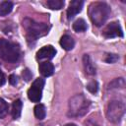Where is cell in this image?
I'll return each mask as SVG.
<instances>
[{
  "mask_svg": "<svg viewBox=\"0 0 126 126\" xmlns=\"http://www.w3.org/2000/svg\"><path fill=\"white\" fill-rule=\"evenodd\" d=\"M110 15V7L104 2H94L89 7L91 21L96 27L102 26Z\"/></svg>",
  "mask_w": 126,
  "mask_h": 126,
  "instance_id": "1",
  "label": "cell"
},
{
  "mask_svg": "<svg viewBox=\"0 0 126 126\" xmlns=\"http://www.w3.org/2000/svg\"><path fill=\"white\" fill-rule=\"evenodd\" d=\"M21 50L18 44L9 41L8 39L0 38V57L10 63H15L19 60Z\"/></svg>",
  "mask_w": 126,
  "mask_h": 126,
  "instance_id": "2",
  "label": "cell"
},
{
  "mask_svg": "<svg viewBox=\"0 0 126 126\" xmlns=\"http://www.w3.org/2000/svg\"><path fill=\"white\" fill-rule=\"evenodd\" d=\"M90 106V101L82 94H77L73 96L69 101L68 115L71 117L82 116L88 112Z\"/></svg>",
  "mask_w": 126,
  "mask_h": 126,
  "instance_id": "3",
  "label": "cell"
},
{
  "mask_svg": "<svg viewBox=\"0 0 126 126\" xmlns=\"http://www.w3.org/2000/svg\"><path fill=\"white\" fill-rule=\"evenodd\" d=\"M23 26L25 27L28 36L30 38H37L40 37L48 32V27L47 25L43 23H37L31 19H25L23 22Z\"/></svg>",
  "mask_w": 126,
  "mask_h": 126,
  "instance_id": "4",
  "label": "cell"
},
{
  "mask_svg": "<svg viewBox=\"0 0 126 126\" xmlns=\"http://www.w3.org/2000/svg\"><path fill=\"white\" fill-rule=\"evenodd\" d=\"M125 112V104L119 100H112L108 103L106 116L111 122H118Z\"/></svg>",
  "mask_w": 126,
  "mask_h": 126,
  "instance_id": "5",
  "label": "cell"
},
{
  "mask_svg": "<svg viewBox=\"0 0 126 126\" xmlns=\"http://www.w3.org/2000/svg\"><path fill=\"white\" fill-rule=\"evenodd\" d=\"M44 87V80L37 78L33 81L32 87L28 91V97L32 102H39L42 96V89Z\"/></svg>",
  "mask_w": 126,
  "mask_h": 126,
  "instance_id": "6",
  "label": "cell"
},
{
  "mask_svg": "<svg viewBox=\"0 0 126 126\" xmlns=\"http://www.w3.org/2000/svg\"><path fill=\"white\" fill-rule=\"evenodd\" d=\"M103 35L106 38H112L117 36H123L122 29L118 22H112L106 26L103 31Z\"/></svg>",
  "mask_w": 126,
  "mask_h": 126,
  "instance_id": "7",
  "label": "cell"
},
{
  "mask_svg": "<svg viewBox=\"0 0 126 126\" xmlns=\"http://www.w3.org/2000/svg\"><path fill=\"white\" fill-rule=\"evenodd\" d=\"M84 5V1L82 0H73L69 4V8L67 9V18L70 20L74 18L77 14H79L82 11Z\"/></svg>",
  "mask_w": 126,
  "mask_h": 126,
  "instance_id": "8",
  "label": "cell"
},
{
  "mask_svg": "<svg viewBox=\"0 0 126 126\" xmlns=\"http://www.w3.org/2000/svg\"><path fill=\"white\" fill-rule=\"evenodd\" d=\"M56 54V50L52 45L41 47L36 52V59H52Z\"/></svg>",
  "mask_w": 126,
  "mask_h": 126,
  "instance_id": "9",
  "label": "cell"
},
{
  "mask_svg": "<svg viewBox=\"0 0 126 126\" xmlns=\"http://www.w3.org/2000/svg\"><path fill=\"white\" fill-rule=\"evenodd\" d=\"M39 72L43 77H49L54 73V66L51 62H41L39 64Z\"/></svg>",
  "mask_w": 126,
  "mask_h": 126,
  "instance_id": "10",
  "label": "cell"
},
{
  "mask_svg": "<svg viewBox=\"0 0 126 126\" xmlns=\"http://www.w3.org/2000/svg\"><path fill=\"white\" fill-rule=\"evenodd\" d=\"M83 63H84V67H85L87 74H89V75H94L95 74V67H94V63L92 62L91 57L88 54H85L83 56Z\"/></svg>",
  "mask_w": 126,
  "mask_h": 126,
  "instance_id": "11",
  "label": "cell"
},
{
  "mask_svg": "<svg viewBox=\"0 0 126 126\" xmlns=\"http://www.w3.org/2000/svg\"><path fill=\"white\" fill-rule=\"evenodd\" d=\"M60 45L65 50H71V49H73V47L75 45V41L72 36L65 34L60 38Z\"/></svg>",
  "mask_w": 126,
  "mask_h": 126,
  "instance_id": "12",
  "label": "cell"
},
{
  "mask_svg": "<svg viewBox=\"0 0 126 126\" xmlns=\"http://www.w3.org/2000/svg\"><path fill=\"white\" fill-rule=\"evenodd\" d=\"M22 107H23V102L21 99H17L13 102L12 104V116L14 119H17L20 117L21 112H22Z\"/></svg>",
  "mask_w": 126,
  "mask_h": 126,
  "instance_id": "13",
  "label": "cell"
},
{
  "mask_svg": "<svg viewBox=\"0 0 126 126\" xmlns=\"http://www.w3.org/2000/svg\"><path fill=\"white\" fill-rule=\"evenodd\" d=\"M13 3L10 1H4L0 3V16H6L13 10Z\"/></svg>",
  "mask_w": 126,
  "mask_h": 126,
  "instance_id": "14",
  "label": "cell"
},
{
  "mask_svg": "<svg viewBox=\"0 0 126 126\" xmlns=\"http://www.w3.org/2000/svg\"><path fill=\"white\" fill-rule=\"evenodd\" d=\"M73 29L77 32H83L85 31H87L88 26H87V23H86V21L84 19H78V20H76L74 22Z\"/></svg>",
  "mask_w": 126,
  "mask_h": 126,
  "instance_id": "15",
  "label": "cell"
},
{
  "mask_svg": "<svg viewBox=\"0 0 126 126\" xmlns=\"http://www.w3.org/2000/svg\"><path fill=\"white\" fill-rule=\"evenodd\" d=\"M33 112H34V115L37 119H43L45 117V114H46V111H45V107L43 104L41 103H38L34 106L33 108Z\"/></svg>",
  "mask_w": 126,
  "mask_h": 126,
  "instance_id": "16",
  "label": "cell"
},
{
  "mask_svg": "<svg viewBox=\"0 0 126 126\" xmlns=\"http://www.w3.org/2000/svg\"><path fill=\"white\" fill-rule=\"evenodd\" d=\"M46 4L52 10H60L61 8H63L65 2L63 0H49Z\"/></svg>",
  "mask_w": 126,
  "mask_h": 126,
  "instance_id": "17",
  "label": "cell"
},
{
  "mask_svg": "<svg viewBox=\"0 0 126 126\" xmlns=\"http://www.w3.org/2000/svg\"><path fill=\"white\" fill-rule=\"evenodd\" d=\"M8 108H9L8 103H7L3 98L0 97V118H3V117L7 114Z\"/></svg>",
  "mask_w": 126,
  "mask_h": 126,
  "instance_id": "18",
  "label": "cell"
},
{
  "mask_svg": "<svg viewBox=\"0 0 126 126\" xmlns=\"http://www.w3.org/2000/svg\"><path fill=\"white\" fill-rule=\"evenodd\" d=\"M87 89H88V91H89L90 93L95 94V93L97 92V90H98V84H97L95 81H92V82H90V83L87 85Z\"/></svg>",
  "mask_w": 126,
  "mask_h": 126,
  "instance_id": "19",
  "label": "cell"
},
{
  "mask_svg": "<svg viewBox=\"0 0 126 126\" xmlns=\"http://www.w3.org/2000/svg\"><path fill=\"white\" fill-rule=\"evenodd\" d=\"M118 59H119V56H118L117 54H112V53L107 54L106 57H105V61H106L107 63H114V62H116Z\"/></svg>",
  "mask_w": 126,
  "mask_h": 126,
  "instance_id": "20",
  "label": "cell"
},
{
  "mask_svg": "<svg viewBox=\"0 0 126 126\" xmlns=\"http://www.w3.org/2000/svg\"><path fill=\"white\" fill-rule=\"evenodd\" d=\"M22 75H23V78L25 79V81H30L31 79H32V72L29 70V69H25L24 71H23V73H22Z\"/></svg>",
  "mask_w": 126,
  "mask_h": 126,
  "instance_id": "21",
  "label": "cell"
},
{
  "mask_svg": "<svg viewBox=\"0 0 126 126\" xmlns=\"http://www.w3.org/2000/svg\"><path fill=\"white\" fill-rule=\"evenodd\" d=\"M9 82H10V84L13 85V86L17 85V83H18V78H17V76L14 75V74L10 75V77H9Z\"/></svg>",
  "mask_w": 126,
  "mask_h": 126,
  "instance_id": "22",
  "label": "cell"
},
{
  "mask_svg": "<svg viewBox=\"0 0 126 126\" xmlns=\"http://www.w3.org/2000/svg\"><path fill=\"white\" fill-rule=\"evenodd\" d=\"M5 82H6L5 75H4V73L0 70V86H3V85L5 84Z\"/></svg>",
  "mask_w": 126,
  "mask_h": 126,
  "instance_id": "23",
  "label": "cell"
},
{
  "mask_svg": "<svg viewBox=\"0 0 126 126\" xmlns=\"http://www.w3.org/2000/svg\"><path fill=\"white\" fill-rule=\"evenodd\" d=\"M64 126H77L76 124H73V123H68V124H65Z\"/></svg>",
  "mask_w": 126,
  "mask_h": 126,
  "instance_id": "24",
  "label": "cell"
}]
</instances>
